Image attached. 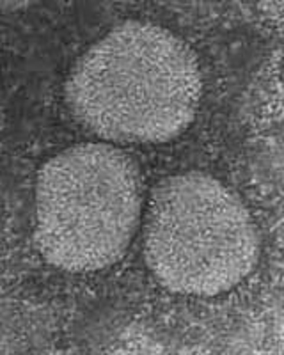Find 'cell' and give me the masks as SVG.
Masks as SVG:
<instances>
[{
  "mask_svg": "<svg viewBox=\"0 0 284 355\" xmlns=\"http://www.w3.org/2000/svg\"><path fill=\"white\" fill-rule=\"evenodd\" d=\"M258 258V236L244 202L206 174L162 183L146 222V259L169 290L217 295L238 284Z\"/></svg>",
  "mask_w": 284,
  "mask_h": 355,
  "instance_id": "obj_3",
  "label": "cell"
},
{
  "mask_svg": "<svg viewBox=\"0 0 284 355\" xmlns=\"http://www.w3.org/2000/svg\"><path fill=\"white\" fill-rule=\"evenodd\" d=\"M201 75L179 37L146 21L112 28L77 62L66 101L78 121L121 142H162L194 117Z\"/></svg>",
  "mask_w": 284,
  "mask_h": 355,
  "instance_id": "obj_1",
  "label": "cell"
},
{
  "mask_svg": "<svg viewBox=\"0 0 284 355\" xmlns=\"http://www.w3.org/2000/svg\"><path fill=\"white\" fill-rule=\"evenodd\" d=\"M141 211L134 162L107 144H82L45 164L36 187V245L71 272L109 266L130 243Z\"/></svg>",
  "mask_w": 284,
  "mask_h": 355,
  "instance_id": "obj_2",
  "label": "cell"
}]
</instances>
